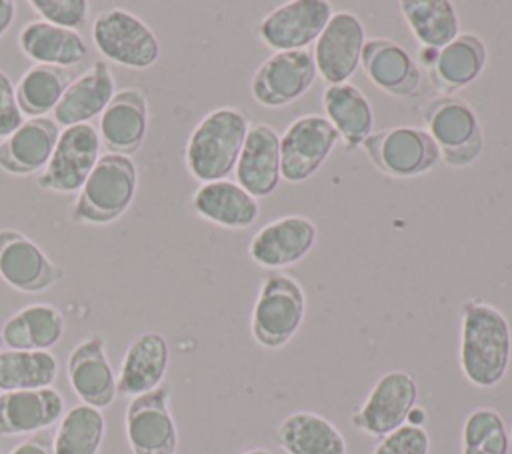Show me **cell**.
Returning <instances> with one entry per match:
<instances>
[{
	"label": "cell",
	"mask_w": 512,
	"mask_h": 454,
	"mask_svg": "<svg viewBox=\"0 0 512 454\" xmlns=\"http://www.w3.org/2000/svg\"><path fill=\"white\" fill-rule=\"evenodd\" d=\"M512 360V330L496 306L468 298L460 306L458 364L464 378L476 388L500 384Z\"/></svg>",
	"instance_id": "1"
},
{
	"label": "cell",
	"mask_w": 512,
	"mask_h": 454,
	"mask_svg": "<svg viewBox=\"0 0 512 454\" xmlns=\"http://www.w3.org/2000/svg\"><path fill=\"white\" fill-rule=\"evenodd\" d=\"M248 130L250 120L234 106H220L202 116L184 148L190 176L200 184L226 180L236 168Z\"/></svg>",
	"instance_id": "2"
},
{
	"label": "cell",
	"mask_w": 512,
	"mask_h": 454,
	"mask_svg": "<svg viewBox=\"0 0 512 454\" xmlns=\"http://www.w3.org/2000/svg\"><path fill=\"white\" fill-rule=\"evenodd\" d=\"M136 190V162L124 154H100L72 204L70 218L80 224H110L132 206Z\"/></svg>",
	"instance_id": "3"
},
{
	"label": "cell",
	"mask_w": 512,
	"mask_h": 454,
	"mask_svg": "<svg viewBox=\"0 0 512 454\" xmlns=\"http://www.w3.org/2000/svg\"><path fill=\"white\" fill-rule=\"evenodd\" d=\"M424 130L440 152V162L460 170L472 166L484 150V132L474 108L460 96L442 94L422 106Z\"/></svg>",
	"instance_id": "4"
},
{
	"label": "cell",
	"mask_w": 512,
	"mask_h": 454,
	"mask_svg": "<svg viewBox=\"0 0 512 454\" xmlns=\"http://www.w3.org/2000/svg\"><path fill=\"white\" fill-rule=\"evenodd\" d=\"M304 316L306 292L302 284L288 274L274 272L258 288L250 316V334L258 346L278 350L296 336Z\"/></svg>",
	"instance_id": "5"
},
{
	"label": "cell",
	"mask_w": 512,
	"mask_h": 454,
	"mask_svg": "<svg viewBox=\"0 0 512 454\" xmlns=\"http://www.w3.org/2000/svg\"><path fill=\"white\" fill-rule=\"evenodd\" d=\"M92 42L106 60L132 68L146 70L160 58V40L152 28L134 12L112 6L102 10L92 22Z\"/></svg>",
	"instance_id": "6"
},
{
	"label": "cell",
	"mask_w": 512,
	"mask_h": 454,
	"mask_svg": "<svg viewBox=\"0 0 512 454\" xmlns=\"http://www.w3.org/2000/svg\"><path fill=\"white\" fill-rule=\"evenodd\" d=\"M360 148L376 170L392 178H416L440 162L438 146L422 126H392L372 132Z\"/></svg>",
	"instance_id": "7"
},
{
	"label": "cell",
	"mask_w": 512,
	"mask_h": 454,
	"mask_svg": "<svg viewBox=\"0 0 512 454\" xmlns=\"http://www.w3.org/2000/svg\"><path fill=\"white\" fill-rule=\"evenodd\" d=\"M418 402V384L406 370L384 372L366 394L364 402L350 414L354 430L382 438L404 426Z\"/></svg>",
	"instance_id": "8"
},
{
	"label": "cell",
	"mask_w": 512,
	"mask_h": 454,
	"mask_svg": "<svg viewBox=\"0 0 512 454\" xmlns=\"http://www.w3.org/2000/svg\"><path fill=\"white\" fill-rule=\"evenodd\" d=\"M100 136L92 124H76L60 130L52 156L36 182L56 194L80 192L100 158Z\"/></svg>",
	"instance_id": "9"
},
{
	"label": "cell",
	"mask_w": 512,
	"mask_h": 454,
	"mask_svg": "<svg viewBox=\"0 0 512 454\" xmlns=\"http://www.w3.org/2000/svg\"><path fill=\"white\" fill-rule=\"evenodd\" d=\"M338 134L322 114H304L280 136V176L290 184L312 178L332 154Z\"/></svg>",
	"instance_id": "10"
},
{
	"label": "cell",
	"mask_w": 512,
	"mask_h": 454,
	"mask_svg": "<svg viewBox=\"0 0 512 454\" xmlns=\"http://www.w3.org/2000/svg\"><path fill=\"white\" fill-rule=\"evenodd\" d=\"M124 430L132 454H176L178 428L170 410V388L162 384L130 398Z\"/></svg>",
	"instance_id": "11"
},
{
	"label": "cell",
	"mask_w": 512,
	"mask_h": 454,
	"mask_svg": "<svg viewBox=\"0 0 512 454\" xmlns=\"http://www.w3.org/2000/svg\"><path fill=\"white\" fill-rule=\"evenodd\" d=\"M310 50L270 54L250 78V94L264 108H284L304 96L316 82Z\"/></svg>",
	"instance_id": "12"
},
{
	"label": "cell",
	"mask_w": 512,
	"mask_h": 454,
	"mask_svg": "<svg viewBox=\"0 0 512 454\" xmlns=\"http://www.w3.org/2000/svg\"><path fill=\"white\" fill-rule=\"evenodd\" d=\"M366 30L350 10H336L314 42L312 58L318 78L328 86L344 84L360 66Z\"/></svg>",
	"instance_id": "13"
},
{
	"label": "cell",
	"mask_w": 512,
	"mask_h": 454,
	"mask_svg": "<svg viewBox=\"0 0 512 454\" xmlns=\"http://www.w3.org/2000/svg\"><path fill=\"white\" fill-rule=\"evenodd\" d=\"M334 8L326 0H290L272 8L258 24V38L274 52L308 50Z\"/></svg>",
	"instance_id": "14"
},
{
	"label": "cell",
	"mask_w": 512,
	"mask_h": 454,
	"mask_svg": "<svg viewBox=\"0 0 512 454\" xmlns=\"http://www.w3.org/2000/svg\"><path fill=\"white\" fill-rule=\"evenodd\" d=\"M318 240V226L302 214L280 216L262 228L248 242V256L266 270H280L304 260Z\"/></svg>",
	"instance_id": "15"
},
{
	"label": "cell",
	"mask_w": 512,
	"mask_h": 454,
	"mask_svg": "<svg viewBox=\"0 0 512 454\" xmlns=\"http://www.w3.org/2000/svg\"><path fill=\"white\" fill-rule=\"evenodd\" d=\"M0 278L24 294H40L56 286L64 272L26 234L14 228L0 230Z\"/></svg>",
	"instance_id": "16"
},
{
	"label": "cell",
	"mask_w": 512,
	"mask_h": 454,
	"mask_svg": "<svg viewBox=\"0 0 512 454\" xmlns=\"http://www.w3.org/2000/svg\"><path fill=\"white\" fill-rule=\"evenodd\" d=\"M418 58L434 88L452 94L472 84L488 62V48L474 32H460L440 50H418Z\"/></svg>",
	"instance_id": "17"
},
{
	"label": "cell",
	"mask_w": 512,
	"mask_h": 454,
	"mask_svg": "<svg viewBox=\"0 0 512 454\" xmlns=\"http://www.w3.org/2000/svg\"><path fill=\"white\" fill-rule=\"evenodd\" d=\"M66 376L72 392L82 404L102 410L118 396L116 374L106 354V342L100 334L86 336L70 350Z\"/></svg>",
	"instance_id": "18"
},
{
	"label": "cell",
	"mask_w": 512,
	"mask_h": 454,
	"mask_svg": "<svg viewBox=\"0 0 512 454\" xmlns=\"http://www.w3.org/2000/svg\"><path fill=\"white\" fill-rule=\"evenodd\" d=\"M360 66L366 78L394 98L416 96L422 86V70L408 50L390 38H366Z\"/></svg>",
	"instance_id": "19"
},
{
	"label": "cell",
	"mask_w": 512,
	"mask_h": 454,
	"mask_svg": "<svg viewBox=\"0 0 512 454\" xmlns=\"http://www.w3.org/2000/svg\"><path fill=\"white\" fill-rule=\"evenodd\" d=\"M236 184H240L254 198H266L276 192L280 176V136L266 124L250 126L242 152L234 168Z\"/></svg>",
	"instance_id": "20"
},
{
	"label": "cell",
	"mask_w": 512,
	"mask_h": 454,
	"mask_svg": "<svg viewBox=\"0 0 512 454\" xmlns=\"http://www.w3.org/2000/svg\"><path fill=\"white\" fill-rule=\"evenodd\" d=\"M98 118V136L106 150L130 156L140 150L148 132L146 94L140 88L118 90Z\"/></svg>",
	"instance_id": "21"
},
{
	"label": "cell",
	"mask_w": 512,
	"mask_h": 454,
	"mask_svg": "<svg viewBox=\"0 0 512 454\" xmlns=\"http://www.w3.org/2000/svg\"><path fill=\"white\" fill-rule=\"evenodd\" d=\"M170 348L160 332H142L126 348L116 374L118 396H140L164 384Z\"/></svg>",
	"instance_id": "22"
},
{
	"label": "cell",
	"mask_w": 512,
	"mask_h": 454,
	"mask_svg": "<svg viewBox=\"0 0 512 454\" xmlns=\"http://www.w3.org/2000/svg\"><path fill=\"white\" fill-rule=\"evenodd\" d=\"M64 396L54 388L0 392V436L36 434L56 426L62 418Z\"/></svg>",
	"instance_id": "23"
},
{
	"label": "cell",
	"mask_w": 512,
	"mask_h": 454,
	"mask_svg": "<svg viewBox=\"0 0 512 454\" xmlns=\"http://www.w3.org/2000/svg\"><path fill=\"white\" fill-rule=\"evenodd\" d=\"M60 136L58 124L48 118H28L10 136L0 140V170L12 176L42 172Z\"/></svg>",
	"instance_id": "24"
},
{
	"label": "cell",
	"mask_w": 512,
	"mask_h": 454,
	"mask_svg": "<svg viewBox=\"0 0 512 454\" xmlns=\"http://www.w3.org/2000/svg\"><path fill=\"white\" fill-rule=\"evenodd\" d=\"M114 96V76L104 60L94 62L80 76L70 80L58 106L52 112V120L62 126L88 124V120L100 116Z\"/></svg>",
	"instance_id": "25"
},
{
	"label": "cell",
	"mask_w": 512,
	"mask_h": 454,
	"mask_svg": "<svg viewBox=\"0 0 512 454\" xmlns=\"http://www.w3.org/2000/svg\"><path fill=\"white\" fill-rule=\"evenodd\" d=\"M194 212L226 230H246L260 216L258 198L232 180L204 182L192 194Z\"/></svg>",
	"instance_id": "26"
},
{
	"label": "cell",
	"mask_w": 512,
	"mask_h": 454,
	"mask_svg": "<svg viewBox=\"0 0 512 454\" xmlns=\"http://www.w3.org/2000/svg\"><path fill=\"white\" fill-rule=\"evenodd\" d=\"M20 52L44 66L70 68L88 56V46L80 32L48 24L44 20H30L18 32Z\"/></svg>",
	"instance_id": "27"
},
{
	"label": "cell",
	"mask_w": 512,
	"mask_h": 454,
	"mask_svg": "<svg viewBox=\"0 0 512 454\" xmlns=\"http://www.w3.org/2000/svg\"><path fill=\"white\" fill-rule=\"evenodd\" d=\"M322 108L324 118L332 124L346 150L360 148L362 142L372 134L374 110L358 86L350 82L326 86L322 92Z\"/></svg>",
	"instance_id": "28"
},
{
	"label": "cell",
	"mask_w": 512,
	"mask_h": 454,
	"mask_svg": "<svg viewBox=\"0 0 512 454\" xmlns=\"http://www.w3.org/2000/svg\"><path fill=\"white\" fill-rule=\"evenodd\" d=\"M66 330L62 312L46 302H36L14 312L0 330V340L10 350H50Z\"/></svg>",
	"instance_id": "29"
},
{
	"label": "cell",
	"mask_w": 512,
	"mask_h": 454,
	"mask_svg": "<svg viewBox=\"0 0 512 454\" xmlns=\"http://www.w3.org/2000/svg\"><path fill=\"white\" fill-rule=\"evenodd\" d=\"M276 444L286 454H346L344 434L322 414L296 410L280 420Z\"/></svg>",
	"instance_id": "30"
},
{
	"label": "cell",
	"mask_w": 512,
	"mask_h": 454,
	"mask_svg": "<svg viewBox=\"0 0 512 454\" xmlns=\"http://www.w3.org/2000/svg\"><path fill=\"white\" fill-rule=\"evenodd\" d=\"M400 14L426 50H440L460 34L458 10L450 0H400Z\"/></svg>",
	"instance_id": "31"
},
{
	"label": "cell",
	"mask_w": 512,
	"mask_h": 454,
	"mask_svg": "<svg viewBox=\"0 0 512 454\" xmlns=\"http://www.w3.org/2000/svg\"><path fill=\"white\" fill-rule=\"evenodd\" d=\"M60 372L50 350H0V392L54 386Z\"/></svg>",
	"instance_id": "32"
},
{
	"label": "cell",
	"mask_w": 512,
	"mask_h": 454,
	"mask_svg": "<svg viewBox=\"0 0 512 454\" xmlns=\"http://www.w3.org/2000/svg\"><path fill=\"white\" fill-rule=\"evenodd\" d=\"M106 436L102 410L88 404L70 406L56 424L54 454H98Z\"/></svg>",
	"instance_id": "33"
},
{
	"label": "cell",
	"mask_w": 512,
	"mask_h": 454,
	"mask_svg": "<svg viewBox=\"0 0 512 454\" xmlns=\"http://www.w3.org/2000/svg\"><path fill=\"white\" fill-rule=\"evenodd\" d=\"M68 84L70 76L64 68L34 64L16 84L20 112L28 118H42L48 112H54Z\"/></svg>",
	"instance_id": "34"
},
{
	"label": "cell",
	"mask_w": 512,
	"mask_h": 454,
	"mask_svg": "<svg viewBox=\"0 0 512 454\" xmlns=\"http://www.w3.org/2000/svg\"><path fill=\"white\" fill-rule=\"evenodd\" d=\"M510 434L506 430L504 418L494 408L472 410L464 424L460 436V454H508Z\"/></svg>",
	"instance_id": "35"
},
{
	"label": "cell",
	"mask_w": 512,
	"mask_h": 454,
	"mask_svg": "<svg viewBox=\"0 0 512 454\" xmlns=\"http://www.w3.org/2000/svg\"><path fill=\"white\" fill-rule=\"evenodd\" d=\"M28 4L40 20L68 30L80 28L90 10L88 0H30Z\"/></svg>",
	"instance_id": "36"
},
{
	"label": "cell",
	"mask_w": 512,
	"mask_h": 454,
	"mask_svg": "<svg viewBox=\"0 0 512 454\" xmlns=\"http://www.w3.org/2000/svg\"><path fill=\"white\" fill-rule=\"evenodd\" d=\"M372 454H430V434L422 424L406 422L378 438Z\"/></svg>",
	"instance_id": "37"
},
{
	"label": "cell",
	"mask_w": 512,
	"mask_h": 454,
	"mask_svg": "<svg viewBox=\"0 0 512 454\" xmlns=\"http://www.w3.org/2000/svg\"><path fill=\"white\" fill-rule=\"evenodd\" d=\"M24 114L20 112L16 100V86L12 84L10 76L0 70V140L10 136L22 122Z\"/></svg>",
	"instance_id": "38"
},
{
	"label": "cell",
	"mask_w": 512,
	"mask_h": 454,
	"mask_svg": "<svg viewBox=\"0 0 512 454\" xmlns=\"http://www.w3.org/2000/svg\"><path fill=\"white\" fill-rule=\"evenodd\" d=\"M8 454H54V452H52V444L40 438H28L18 442Z\"/></svg>",
	"instance_id": "39"
},
{
	"label": "cell",
	"mask_w": 512,
	"mask_h": 454,
	"mask_svg": "<svg viewBox=\"0 0 512 454\" xmlns=\"http://www.w3.org/2000/svg\"><path fill=\"white\" fill-rule=\"evenodd\" d=\"M14 18H16V2L0 0V38L10 30Z\"/></svg>",
	"instance_id": "40"
},
{
	"label": "cell",
	"mask_w": 512,
	"mask_h": 454,
	"mask_svg": "<svg viewBox=\"0 0 512 454\" xmlns=\"http://www.w3.org/2000/svg\"><path fill=\"white\" fill-rule=\"evenodd\" d=\"M240 454H274V452H270L268 448L256 446V448H248V450H244V452H240Z\"/></svg>",
	"instance_id": "41"
},
{
	"label": "cell",
	"mask_w": 512,
	"mask_h": 454,
	"mask_svg": "<svg viewBox=\"0 0 512 454\" xmlns=\"http://www.w3.org/2000/svg\"><path fill=\"white\" fill-rule=\"evenodd\" d=\"M508 434H510V446H512V428H510V432H508Z\"/></svg>",
	"instance_id": "42"
},
{
	"label": "cell",
	"mask_w": 512,
	"mask_h": 454,
	"mask_svg": "<svg viewBox=\"0 0 512 454\" xmlns=\"http://www.w3.org/2000/svg\"><path fill=\"white\" fill-rule=\"evenodd\" d=\"M0 454H4V452H2V450H0Z\"/></svg>",
	"instance_id": "43"
},
{
	"label": "cell",
	"mask_w": 512,
	"mask_h": 454,
	"mask_svg": "<svg viewBox=\"0 0 512 454\" xmlns=\"http://www.w3.org/2000/svg\"><path fill=\"white\" fill-rule=\"evenodd\" d=\"M0 344H2V340H0Z\"/></svg>",
	"instance_id": "44"
}]
</instances>
